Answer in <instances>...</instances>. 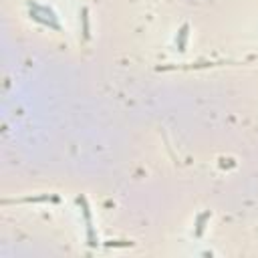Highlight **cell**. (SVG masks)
Here are the masks:
<instances>
[{
    "label": "cell",
    "mask_w": 258,
    "mask_h": 258,
    "mask_svg": "<svg viewBox=\"0 0 258 258\" xmlns=\"http://www.w3.org/2000/svg\"><path fill=\"white\" fill-rule=\"evenodd\" d=\"M28 14H30L32 20L40 22L42 26H48V28L60 32V22H58V16L54 14L52 8L42 6V4H38V2H28Z\"/></svg>",
    "instance_id": "cell-1"
},
{
    "label": "cell",
    "mask_w": 258,
    "mask_h": 258,
    "mask_svg": "<svg viewBox=\"0 0 258 258\" xmlns=\"http://www.w3.org/2000/svg\"><path fill=\"white\" fill-rule=\"evenodd\" d=\"M77 204L81 206V210H83V216H85V224H87V234H89V244L91 246H95L97 244V240H95V234H93V224H91V212H89V206H87V200L81 196V198H77Z\"/></svg>",
    "instance_id": "cell-2"
},
{
    "label": "cell",
    "mask_w": 258,
    "mask_h": 258,
    "mask_svg": "<svg viewBox=\"0 0 258 258\" xmlns=\"http://www.w3.org/2000/svg\"><path fill=\"white\" fill-rule=\"evenodd\" d=\"M187 32H189V26H187V24H183V26L179 28V32H177V48H179V50H185Z\"/></svg>",
    "instance_id": "cell-3"
},
{
    "label": "cell",
    "mask_w": 258,
    "mask_h": 258,
    "mask_svg": "<svg viewBox=\"0 0 258 258\" xmlns=\"http://www.w3.org/2000/svg\"><path fill=\"white\" fill-rule=\"evenodd\" d=\"M210 218V212H204L200 218H198V224H196V236H202L204 228H206V220Z\"/></svg>",
    "instance_id": "cell-4"
},
{
    "label": "cell",
    "mask_w": 258,
    "mask_h": 258,
    "mask_svg": "<svg viewBox=\"0 0 258 258\" xmlns=\"http://www.w3.org/2000/svg\"><path fill=\"white\" fill-rule=\"evenodd\" d=\"M81 20H83V36L89 38V16H87V8H81Z\"/></svg>",
    "instance_id": "cell-5"
}]
</instances>
